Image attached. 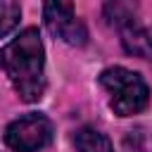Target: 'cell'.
<instances>
[{
	"instance_id": "obj_1",
	"label": "cell",
	"mask_w": 152,
	"mask_h": 152,
	"mask_svg": "<svg viewBox=\"0 0 152 152\" xmlns=\"http://www.w3.org/2000/svg\"><path fill=\"white\" fill-rule=\"evenodd\" d=\"M2 69L24 102H38L45 93V50L38 28H24L2 48Z\"/></svg>"
},
{
	"instance_id": "obj_2",
	"label": "cell",
	"mask_w": 152,
	"mask_h": 152,
	"mask_svg": "<svg viewBox=\"0 0 152 152\" xmlns=\"http://www.w3.org/2000/svg\"><path fill=\"white\" fill-rule=\"evenodd\" d=\"M100 86L109 95V107L119 116H133L147 107L150 90L140 74L126 66H109L100 74Z\"/></svg>"
},
{
	"instance_id": "obj_3",
	"label": "cell",
	"mask_w": 152,
	"mask_h": 152,
	"mask_svg": "<svg viewBox=\"0 0 152 152\" xmlns=\"http://www.w3.org/2000/svg\"><path fill=\"white\" fill-rule=\"evenodd\" d=\"M52 140V124L43 114H24L5 131L7 147L17 152H38Z\"/></svg>"
},
{
	"instance_id": "obj_4",
	"label": "cell",
	"mask_w": 152,
	"mask_h": 152,
	"mask_svg": "<svg viewBox=\"0 0 152 152\" xmlns=\"http://www.w3.org/2000/svg\"><path fill=\"white\" fill-rule=\"evenodd\" d=\"M43 17H45V26L50 28L52 36L62 38L69 45H86L88 28L76 17L74 5H69V2H45Z\"/></svg>"
},
{
	"instance_id": "obj_5",
	"label": "cell",
	"mask_w": 152,
	"mask_h": 152,
	"mask_svg": "<svg viewBox=\"0 0 152 152\" xmlns=\"http://www.w3.org/2000/svg\"><path fill=\"white\" fill-rule=\"evenodd\" d=\"M121 43L128 55H135L142 59L152 57V33L142 28L138 21H131L121 28Z\"/></svg>"
},
{
	"instance_id": "obj_6",
	"label": "cell",
	"mask_w": 152,
	"mask_h": 152,
	"mask_svg": "<svg viewBox=\"0 0 152 152\" xmlns=\"http://www.w3.org/2000/svg\"><path fill=\"white\" fill-rule=\"evenodd\" d=\"M74 145L78 152H114L109 138L104 133H100L97 128H90V126H83L76 131Z\"/></svg>"
},
{
	"instance_id": "obj_7",
	"label": "cell",
	"mask_w": 152,
	"mask_h": 152,
	"mask_svg": "<svg viewBox=\"0 0 152 152\" xmlns=\"http://www.w3.org/2000/svg\"><path fill=\"white\" fill-rule=\"evenodd\" d=\"M104 17L112 26H116L121 31L126 24L135 21V5H131V2H109V5H104Z\"/></svg>"
},
{
	"instance_id": "obj_8",
	"label": "cell",
	"mask_w": 152,
	"mask_h": 152,
	"mask_svg": "<svg viewBox=\"0 0 152 152\" xmlns=\"http://www.w3.org/2000/svg\"><path fill=\"white\" fill-rule=\"evenodd\" d=\"M19 17H21V10L17 2H7V0L0 2V36L2 38L10 36V31L17 26Z\"/></svg>"
}]
</instances>
